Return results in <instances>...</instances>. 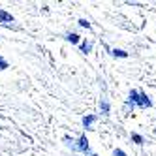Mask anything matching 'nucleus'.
Returning a JSON list of instances; mask_svg holds the SVG:
<instances>
[{
  "label": "nucleus",
  "instance_id": "f257e3e1",
  "mask_svg": "<svg viewBox=\"0 0 156 156\" xmlns=\"http://www.w3.org/2000/svg\"><path fill=\"white\" fill-rule=\"evenodd\" d=\"M130 104H137L141 107H151V100L147 98V94L141 90H130Z\"/></svg>",
  "mask_w": 156,
  "mask_h": 156
},
{
  "label": "nucleus",
  "instance_id": "f03ea898",
  "mask_svg": "<svg viewBox=\"0 0 156 156\" xmlns=\"http://www.w3.org/2000/svg\"><path fill=\"white\" fill-rule=\"evenodd\" d=\"M0 23H4V25L13 23V15L8 13V12H4V9H0Z\"/></svg>",
  "mask_w": 156,
  "mask_h": 156
},
{
  "label": "nucleus",
  "instance_id": "7ed1b4c3",
  "mask_svg": "<svg viewBox=\"0 0 156 156\" xmlns=\"http://www.w3.org/2000/svg\"><path fill=\"white\" fill-rule=\"evenodd\" d=\"M77 149H79L81 152H88V139H87V136H81L79 137V145H77Z\"/></svg>",
  "mask_w": 156,
  "mask_h": 156
},
{
  "label": "nucleus",
  "instance_id": "20e7f679",
  "mask_svg": "<svg viewBox=\"0 0 156 156\" xmlns=\"http://www.w3.org/2000/svg\"><path fill=\"white\" fill-rule=\"evenodd\" d=\"M94 120H96V117H94V115L85 117V119H83V126H85V128H90V126L94 124Z\"/></svg>",
  "mask_w": 156,
  "mask_h": 156
},
{
  "label": "nucleus",
  "instance_id": "39448f33",
  "mask_svg": "<svg viewBox=\"0 0 156 156\" xmlns=\"http://www.w3.org/2000/svg\"><path fill=\"white\" fill-rule=\"evenodd\" d=\"M100 107H102V113H104V115L109 113V104H107V100H105V98H102V102H100Z\"/></svg>",
  "mask_w": 156,
  "mask_h": 156
},
{
  "label": "nucleus",
  "instance_id": "423d86ee",
  "mask_svg": "<svg viewBox=\"0 0 156 156\" xmlns=\"http://www.w3.org/2000/svg\"><path fill=\"white\" fill-rule=\"evenodd\" d=\"M113 57H119V58H126V57H128V53H126V51H122V49H113Z\"/></svg>",
  "mask_w": 156,
  "mask_h": 156
},
{
  "label": "nucleus",
  "instance_id": "0eeeda50",
  "mask_svg": "<svg viewBox=\"0 0 156 156\" xmlns=\"http://www.w3.org/2000/svg\"><path fill=\"white\" fill-rule=\"evenodd\" d=\"M90 49H92L90 41H83V43H81V51H83V53H90Z\"/></svg>",
  "mask_w": 156,
  "mask_h": 156
},
{
  "label": "nucleus",
  "instance_id": "6e6552de",
  "mask_svg": "<svg viewBox=\"0 0 156 156\" xmlns=\"http://www.w3.org/2000/svg\"><path fill=\"white\" fill-rule=\"evenodd\" d=\"M66 40L72 41V43H79V36H77V34H68V36H66Z\"/></svg>",
  "mask_w": 156,
  "mask_h": 156
},
{
  "label": "nucleus",
  "instance_id": "1a4fd4ad",
  "mask_svg": "<svg viewBox=\"0 0 156 156\" xmlns=\"http://www.w3.org/2000/svg\"><path fill=\"white\" fill-rule=\"evenodd\" d=\"M132 139H133V141H136V143H139V145L143 143V137L139 136V133H133V136H132Z\"/></svg>",
  "mask_w": 156,
  "mask_h": 156
},
{
  "label": "nucleus",
  "instance_id": "9d476101",
  "mask_svg": "<svg viewBox=\"0 0 156 156\" xmlns=\"http://www.w3.org/2000/svg\"><path fill=\"white\" fill-rule=\"evenodd\" d=\"M79 25H81L83 28H90V23H88L87 19H81V21H79Z\"/></svg>",
  "mask_w": 156,
  "mask_h": 156
},
{
  "label": "nucleus",
  "instance_id": "9b49d317",
  "mask_svg": "<svg viewBox=\"0 0 156 156\" xmlns=\"http://www.w3.org/2000/svg\"><path fill=\"white\" fill-rule=\"evenodd\" d=\"M6 68H8V62H6L2 57H0V70H6Z\"/></svg>",
  "mask_w": 156,
  "mask_h": 156
},
{
  "label": "nucleus",
  "instance_id": "f8f14e48",
  "mask_svg": "<svg viewBox=\"0 0 156 156\" xmlns=\"http://www.w3.org/2000/svg\"><path fill=\"white\" fill-rule=\"evenodd\" d=\"M115 156H126V152H122L120 149H115V152H113Z\"/></svg>",
  "mask_w": 156,
  "mask_h": 156
},
{
  "label": "nucleus",
  "instance_id": "ddd939ff",
  "mask_svg": "<svg viewBox=\"0 0 156 156\" xmlns=\"http://www.w3.org/2000/svg\"><path fill=\"white\" fill-rule=\"evenodd\" d=\"M0 130H2V126H0Z\"/></svg>",
  "mask_w": 156,
  "mask_h": 156
}]
</instances>
